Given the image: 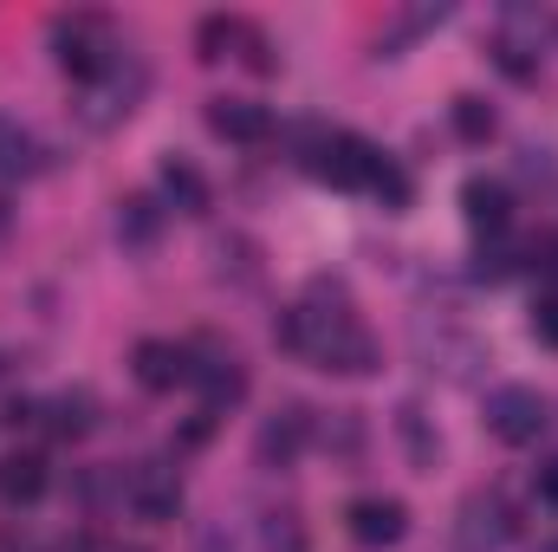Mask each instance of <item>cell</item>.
Segmentation results:
<instances>
[{
    "mask_svg": "<svg viewBox=\"0 0 558 552\" xmlns=\"http://www.w3.org/2000/svg\"><path fill=\"white\" fill-rule=\"evenodd\" d=\"M520 169H526V176H553V156H546V149H520Z\"/></svg>",
    "mask_w": 558,
    "mask_h": 552,
    "instance_id": "29",
    "label": "cell"
},
{
    "mask_svg": "<svg viewBox=\"0 0 558 552\" xmlns=\"http://www.w3.org/2000/svg\"><path fill=\"white\" fill-rule=\"evenodd\" d=\"M481 422H487L494 442L526 448V442H539V429L553 422V410H546V397L533 384H500V391H487V416Z\"/></svg>",
    "mask_w": 558,
    "mask_h": 552,
    "instance_id": "4",
    "label": "cell"
},
{
    "mask_svg": "<svg viewBox=\"0 0 558 552\" xmlns=\"http://www.w3.org/2000/svg\"><path fill=\"white\" fill-rule=\"evenodd\" d=\"M208 435H215V410H195V416H189V429L175 435V448H202Z\"/></svg>",
    "mask_w": 558,
    "mask_h": 552,
    "instance_id": "27",
    "label": "cell"
},
{
    "mask_svg": "<svg viewBox=\"0 0 558 552\" xmlns=\"http://www.w3.org/2000/svg\"><path fill=\"white\" fill-rule=\"evenodd\" d=\"M124 501H131V514H137V520L169 527V520L182 514V481H175V468H169V461H137V468L124 475Z\"/></svg>",
    "mask_w": 558,
    "mask_h": 552,
    "instance_id": "7",
    "label": "cell"
},
{
    "mask_svg": "<svg viewBox=\"0 0 558 552\" xmlns=\"http://www.w3.org/2000/svg\"><path fill=\"white\" fill-rule=\"evenodd\" d=\"M546 552H558V540H546Z\"/></svg>",
    "mask_w": 558,
    "mask_h": 552,
    "instance_id": "31",
    "label": "cell"
},
{
    "mask_svg": "<svg viewBox=\"0 0 558 552\" xmlns=\"http://www.w3.org/2000/svg\"><path fill=\"white\" fill-rule=\"evenodd\" d=\"M533 488H539V501H546V507H558V461H546V468L533 475Z\"/></svg>",
    "mask_w": 558,
    "mask_h": 552,
    "instance_id": "28",
    "label": "cell"
},
{
    "mask_svg": "<svg viewBox=\"0 0 558 552\" xmlns=\"http://www.w3.org/2000/svg\"><path fill=\"white\" fill-rule=\"evenodd\" d=\"M39 422H46L59 442H78V435L98 429V397H92V391H59L52 404H39Z\"/></svg>",
    "mask_w": 558,
    "mask_h": 552,
    "instance_id": "15",
    "label": "cell"
},
{
    "mask_svg": "<svg viewBox=\"0 0 558 552\" xmlns=\"http://www.w3.org/2000/svg\"><path fill=\"white\" fill-rule=\"evenodd\" d=\"M416 358L422 371H441L448 384H468L474 377V364H487V345L474 338V332H454V325H416Z\"/></svg>",
    "mask_w": 558,
    "mask_h": 552,
    "instance_id": "6",
    "label": "cell"
},
{
    "mask_svg": "<svg viewBox=\"0 0 558 552\" xmlns=\"http://www.w3.org/2000/svg\"><path fill=\"white\" fill-rule=\"evenodd\" d=\"M33 169H39L33 131H20L13 118H0V182H20V176H33Z\"/></svg>",
    "mask_w": 558,
    "mask_h": 552,
    "instance_id": "20",
    "label": "cell"
},
{
    "mask_svg": "<svg viewBox=\"0 0 558 552\" xmlns=\"http://www.w3.org/2000/svg\"><path fill=\"white\" fill-rule=\"evenodd\" d=\"M241 65H247V72H260V79H267V72L279 65V59H274V46H267V33H260L254 20H247V39H241Z\"/></svg>",
    "mask_w": 558,
    "mask_h": 552,
    "instance_id": "25",
    "label": "cell"
},
{
    "mask_svg": "<svg viewBox=\"0 0 558 552\" xmlns=\"http://www.w3.org/2000/svg\"><path fill=\"white\" fill-rule=\"evenodd\" d=\"M461 215H468V228H474V235L500 241V235H507V221H513V195H507V182L474 176V182L461 189Z\"/></svg>",
    "mask_w": 558,
    "mask_h": 552,
    "instance_id": "12",
    "label": "cell"
},
{
    "mask_svg": "<svg viewBox=\"0 0 558 552\" xmlns=\"http://www.w3.org/2000/svg\"><path fill=\"white\" fill-rule=\"evenodd\" d=\"M397 435H403V448H410V461H416L422 475L441 461V435H428V422H422L416 404H403V410H397Z\"/></svg>",
    "mask_w": 558,
    "mask_h": 552,
    "instance_id": "22",
    "label": "cell"
},
{
    "mask_svg": "<svg viewBox=\"0 0 558 552\" xmlns=\"http://www.w3.org/2000/svg\"><path fill=\"white\" fill-rule=\"evenodd\" d=\"M52 59H59L65 79H78V85L92 92V85L124 59V46H118V33H111L105 13H59V20H52Z\"/></svg>",
    "mask_w": 558,
    "mask_h": 552,
    "instance_id": "2",
    "label": "cell"
},
{
    "mask_svg": "<svg viewBox=\"0 0 558 552\" xmlns=\"http://www.w3.org/2000/svg\"><path fill=\"white\" fill-rule=\"evenodd\" d=\"M487 52H494V65H500L507 79H520V85L539 79V39H520L513 26H500V33L487 39Z\"/></svg>",
    "mask_w": 558,
    "mask_h": 552,
    "instance_id": "19",
    "label": "cell"
},
{
    "mask_svg": "<svg viewBox=\"0 0 558 552\" xmlns=\"http://www.w3.org/2000/svg\"><path fill=\"white\" fill-rule=\"evenodd\" d=\"M46 494V461L33 448H7L0 455V501L7 507H33Z\"/></svg>",
    "mask_w": 558,
    "mask_h": 552,
    "instance_id": "14",
    "label": "cell"
},
{
    "mask_svg": "<svg viewBox=\"0 0 558 552\" xmlns=\"http://www.w3.org/2000/svg\"><path fill=\"white\" fill-rule=\"evenodd\" d=\"M274 345L292 351V358H305V364H318V371H331V377H371L377 371V338L357 319L351 286L325 279V274L305 286V299L292 312L274 319Z\"/></svg>",
    "mask_w": 558,
    "mask_h": 552,
    "instance_id": "1",
    "label": "cell"
},
{
    "mask_svg": "<svg viewBox=\"0 0 558 552\" xmlns=\"http://www.w3.org/2000/svg\"><path fill=\"white\" fill-rule=\"evenodd\" d=\"M448 124H454V137H461V143H487L494 131H500L494 105H487V98H474V92H461V98L448 105Z\"/></svg>",
    "mask_w": 558,
    "mask_h": 552,
    "instance_id": "21",
    "label": "cell"
},
{
    "mask_svg": "<svg viewBox=\"0 0 558 552\" xmlns=\"http://www.w3.org/2000/svg\"><path fill=\"white\" fill-rule=\"evenodd\" d=\"M507 533H513V514H507L500 494H468L461 501V527H454V547L461 552H494Z\"/></svg>",
    "mask_w": 558,
    "mask_h": 552,
    "instance_id": "10",
    "label": "cell"
},
{
    "mask_svg": "<svg viewBox=\"0 0 558 552\" xmlns=\"http://www.w3.org/2000/svg\"><path fill=\"white\" fill-rule=\"evenodd\" d=\"M156 235H162V208H156V195H124L118 202V241L124 248H156Z\"/></svg>",
    "mask_w": 558,
    "mask_h": 552,
    "instance_id": "17",
    "label": "cell"
},
{
    "mask_svg": "<svg viewBox=\"0 0 558 552\" xmlns=\"http://www.w3.org/2000/svg\"><path fill=\"white\" fill-rule=\"evenodd\" d=\"M260 547L267 552H305V527H299V514H267Z\"/></svg>",
    "mask_w": 558,
    "mask_h": 552,
    "instance_id": "23",
    "label": "cell"
},
{
    "mask_svg": "<svg viewBox=\"0 0 558 552\" xmlns=\"http://www.w3.org/2000/svg\"><path fill=\"white\" fill-rule=\"evenodd\" d=\"M189 384H202V410H215V416L247 397L241 358H234L228 345H215V338H195V345H189Z\"/></svg>",
    "mask_w": 558,
    "mask_h": 552,
    "instance_id": "5",
    "label": "cell"
},
{
    "mask_svg": "<svg viewBox=\"0 0 558 552\" xmlns=\"http://www.w3.org/2000/svg\"><path fill=\"white\" fill-rule=\"evenodd\" d=\"M526 325H533V338H539V345H553V351H558V299H539Z\"/></svg>",
    "mask_w": 558,
    "mask_h": 552,
    "instance_id": "26",
    "label": "cell"
},
{
    "mask_svg": "<svg viewBox=\"0 0 558 552\" xmlns=\"http://www.w3.org/2000/svg\"><path fill=\"white\" fill-rule=\"evenodd\" d=\"M195 552H234V547H228V533H221V527H208V533H202V547H195Z\"/></svg>",
    "mask_w": 558,
    "mask_h": 552,
    "instance_id": "30",
    "label": "cell"
},
{
    "mask_svg": "<svg viewBox=\"0 0 558 552\" xmlns=\"http://www.w3.org/2000/svg\"><path fill=\"white\" fill-rule=\"evenodd\" d=\"M344 527H351L357 547H397L410 533V507L390 501V494H364V501L344 507Z\"/></svg>",
    "mask_w": 558,
    "mask_h": 552,
    "instance_id": "9",
    "label": "cell"
},
{
    "mask_svg": "<svg viewBox=\"0 0 558 552\" xmlns=\"http://www.w3.org/2000/svg\"><path fill=\"white\" fill-rule=\"evenodd\" d=\"M371 195H377L384 208H410V176L384 156V163H377V176H371Z\"/></svg>",
    "mask_w": 558,
    "mask_h": 552,
    "instance_id": "24",
    "label": "cell"
},
{
    "mask_svg": "<svg viewBox=\"0 0 558 552\" xmlns=\"http://www.w3.org/2000/svg\"><path fill=\"white\" fill-rule=\"evenodd\" d=\"M131 371H137L143 391H175V384H189V345L143 338L137 351H131Z\"/></svg>",
    "mask_w": 558,
    "mask_h": 552,
    "instance_id": "13",
    "label": "cell"
},
{
    "mask_svg": "<svg viewBox=\"0 0 558 552\" xmlns=\"http://www.w3.org/2000/svg\"><path fill=\"white\" fill-rule=\"evenodd\" d=\"M162 202L169 208H182V215H208V176L195 169V163H182V156H169L162 163Z\"/></svg>",
    "mask_w": 558,
    "mask_h": 552,
    "instance_id": "16",
    "label": "cell"
},
{
    "mask_svg": "<svg viewBox=\"0 0 558 552\" xmlns=\"http://www.w3.org/2000/svg\"><path fill=\"white\" fill-rule=\"evenodd\" d=\"M241 39H247V20L241 13H202V26H195V52L208 65L228 59V52H241Z\"/></svg>",
    "mask_w": 558,
    "mask_h": 552,
    "instance_id": "18",
    "label": "cell"
},
{
    "mask_svg": "<svg viewBox=\"0 0 558 552\" xmlns=\"http://www.w3.org/2000/svg\"><path fill=\"white\" fill-rule=\"evenodd\" d=\"M305 442H312V410L305 404H286V410H274L260 422L254 455H260V468H292L305 455Z\"/></svg>",
    "mask_w": 558,
    "mask_h": 552,
    "instance_id": "8",
    "label": "cell"
},
{
    "mask_svg": "<svg viewBox=\"0 0 558 552\" xmlns=\"http://www.w3.org/2000/svg\"><path fill=\"white\" fill-rule=\"evenodd\" d=\"M208 131L228 143H267L274 137V111L254 98H208Z\"/></svg>",
    "mask_w": 558,
    "mask_h": 552,
    "instance_id": "11",
    "label": "cell"
},
{
    "mask_svg": "<svg viewBox=\"0 0 558 552\" xmlns=\"http://www.w3.org/2000/svg\"><path fill=\"white\" fill-rule=\"evenodd\" d=\"M377 163H384V149H371V143L357 137V131H331V137H312V149H305V169H312L318 182H331V189H371Z\"/></svg>",
    "mask_w": 558,
    "mask_h": 552,
    "instance_id": "3",
    "label": "cell"
}]
</instances>
